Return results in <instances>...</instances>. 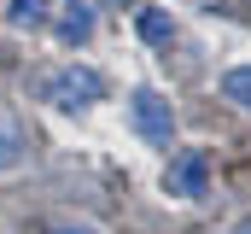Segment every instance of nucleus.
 Here are the masks:
<instances>
[{
  "label": "nucleus",
  "mask_w": 251,
  "mask_h": 234,
  "mask_svg": "<svg viewBox=\"0 0 251 234\" xmlns=\"http://www.w3.org/2000/svg\"><path fill=\"white\" fill-rule=\"evenodd\" d=\"M29 100L53 106V112H88L105 100V82L88 70V64H53L41 76H29Z\"/></svg>",
  "instance_id": "obj_1"
},
{
  "label": "nucleus",
  "mask_w": 251,
  "mask_h": 234,
  "mask_svg": "<svg viewBox=\"0 0 251 234\" xmlns=\"http://www.w3.org/2000/svg\"><path fill=\"white\" fill-rule=\"evenodd\" d=\"M128 123H134V135L152 141V146H170V141H176V112H170V100H164L158 88H134V94H128Z\"/></svg>",
  "instance_id": "obj_2"
},
{
  "label": "nucleus",
  "mask_w": 251,
  "mask_h": 234,
  "mask_svg": "<svg viewBox=\"0 0 251 234\" xmlns=\"http://www.w3.org/2000/svg\"><path fill=\"white\" fill-rule=\"evenodd\" d=\"M164 193H170V199H204V193H210V164H204L199 146L176 152V158L164 164Z\"/></svg>",
  "instance_id": "obj_3"
},
{
  "label": "nucleus",
  "mask_w": 251,
  "mask_h": 234,
  "mask_svg": "<svg viewBox=\"0 0 251 234\" xmlns=\"http://www.w3.org/2000/svg\"><path fill=\"white\" fill-rule=\"evenodd\" d=\"M134 29H140L146 47H170V41H176V18H170L164 6H134Z\"/></svg>",
  "instance_id": "obj_4"
},
{
  "label": "nucleus",
  "mask_w": 251,
  "mask_h": 234,
  "mask_svg": "<svg viewBox=\"0 0 251 234\" xmlns=\"http://www.w3.org/2000/svg\"><path fill=\"white\" fill-rule=\"evenodd\" d=\"M88 35H94V6L88 0H70V12L59 18V41L64 47H82Z\"/></svg>",
  "instance_id": "obj_5"
},
{
  "label": "nucleus",
  "mask_w": 251,
  "mask_h": 234,
  "mask_svg": "<svg viewBox=\"0 0 251 234\" xmlns=\"http://www.w3.org/2000/svg\"><path fill=\"white\" fill-rule=\"evenodd\" d=\"M53 18V0H6V24H18V29H41Z\"/></svg>",
  "instance_id": "obj_6"
},
{
  "label": "nucleus",
  "mask_w": 251,
  "mask_h": 234,
  "mask_svg": "<svg viewBox=\"0 0 251 234\" xmlns=\"http://www.w3.org/2000/svg\"><path fill=\"white\" fill-rule=\"evenodd\" d=\"M18 158H24V129L12 112H0V170H18Z\"/></svg>",
  "instance_id": "obj_7"
},
{
  "label": "nucleus",
  "mask_w": 251,
  "mask_h": 234,
  "mask_svg": "<svg viewBox=\"0 0 251 234\" xmlns=\"http://www.w3.org/2000/svg\"><path fill=\"white\" fill-rule=\"evenodd\" d=\"M222 100H234V106L251 112V64H234V70L222 76Z\"/></svg>",
  "instance_id": "obj_8"
},
{
  "label": "nucleus",
  "mask_w": 251,
  "mask_h": 234,
  "mask_svg": "<svg viewBox=\"0 0 251 234\" xmlns=\"http://www.w3.org/2000/svg\"><path fill=\"white\" fill-rule=\"evenodd\" d=\"M53 234H105V229H94V223H59Z\"/></svg>",
  "instance_id": "obj_9"
},
{
  "label": "nucleus",
  "mask_w": 251,
  "mask_h": 234,
  "mask_svg": "<svg viewBox=\"0 0 251 234\" xmlns=\"http://www.w3.org/2000/svg\"><path fill=\"white\" fill-rule=\"evenodd\" d=\"M228 234H251V223H234V229H228Z\"/></svg>",
  "instance_id": "obj_10"
}]
</instances>
